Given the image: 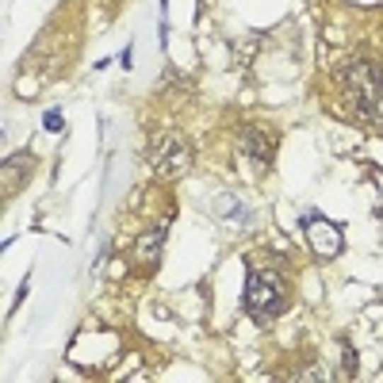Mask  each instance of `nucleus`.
I'll return each instance as SVG.
<instances>
[{
	"mask_svg": "<svg viewBox=\"0 0 383 383\" xmlns=\"http://www.w3.org/2000/svg\"><path fill=\"white\" fill-rule=\"evenodd\" d=\"M338 81L353 108L368 119L372 127H383V69L372 58H345L338 65Z\"/></svg>",
	"mask_w": 383,
	"mask_h": 383,
	"instance_id": "obj_1",
	"label": "nucleus"
},
{
	"mask_svg": "<svg viewBox=\"0 0 383 383\" xmlns=\"http://www.w3.org/2000/svg\"><path fill=\"white\" fill-rule=\"evenodd\" d=\"M241 303H246V311L253 314L257 322H273L276 314H284V307H287V284H284V276L273 273V268H249Z\"/></svg>",
	"mask_w": 383,
	"mask_h": 383,
	"instance_id": "obj_2",
	"label": "nucleus"
},
{
	"mask_svg": "<svg viewBox=\"0 0 383 383\" xmlns=\"http://www.w3.org/2000/svg\"><path fill=\"white\" fill-rule=\"evenodd\" d=\"M149 161H154V169L161 176H184L192 169V149L181 135L165 130V135H157L154 146H149Z\"/></svg>",
	"mask_w": 383,
	"mask_h": 383,
	"instance_id": "obj_3",
	"label": "nucleus"
},
{
	"mask_svg": "<svg viewBox=\"0 0 383 383\" xmlns=\"http://www.w3.org/2000/svg\"><path fill=\"white\" fill-rule=\"evenodd\" d=\"M303 234H307V246L314 249L319 257H338L341 253V246H345V234H341V227L338 222H330V219H319V215H303Z\"/></svg>",
	"mask_w": 383,
	"mask_h": 383,
	"instance_id": "obj_4",
	"label": "nucleus"
},
{
	"mask_svg": "<svg viewBox=\"0 0 383 383\" xmlns=\"http://www.w3.org/2000/svg\"><path fill=\"white\" fill-rule=\"evenodd\" d=\"M165 234H169V227H157L154 234H146V238H138V246H135V257L138 261H146V265H157L161 261V241H165Z\"/></svg>",
	"mask_w": 383,
	"mask_h": 383,
	"instance_id": "obj_5",
	"label": "nucleus"
},
{
	"mask_svg": "<svg viewBox=\"0 0 383 383\" xmlns=\"http://www.w3.org/2000/svg\"><path fill=\"white\" fill-rule=\"evenodd\" d=\"M241 146H246V154L257 157L261 165H268V157H273V142H268V135H261V127H246Z\"/></svg>",
	"mask_w": 383,
	"mask_h": 383,
	"instance_id": "obj_6",
	"label": "nucleus"
},
{
	"mask_svg": "<svg viewBox=\"0 0 383 383\" xmlns=\"http://www.w3.org/2000/svg\"><path fill=\"white\" fill-rule=\"evenodd\" d=\"M215 211H219V219H227V222H246V219H249L246 203L234 200V195H227V192H222L219 200H215Z\"/></svg>",
	"mask_w": 383,
	"mask_h": 383,
	"instance_id": "obj_7",
	"label": "nucleus"
},
{
	"mask_svg": "<svg viewBox=\"0 0 383 383\" xmlns=\"http://www.w3.org/2000/svg\"><path fill=\"white\" fill-rule=\"evenodd\" d=\"M42 127L50 130V135H58V130H62V111H58V108H50V111L42 115Z\"/></svg>",
	"mask_w": 383,
	"mask_h": 383,
	"instance_id": "obj_8",
	"label": "nucleus"
},
{
	"mask_svg": "<svg viewBox=\"0 0 383 383\" xmlns=\"http://www.w3.org/2000/svg\"><path fill=\"white\" fill-rule=\"evenodd\" d=\"M345 376H357V353L349 349V341H345Z\"/></svg>",
	"mask_w": 383,
	"mask_h": 383,
	"instance_id": "obj_9",
	"label": "nucleus"
}]
</instances>
